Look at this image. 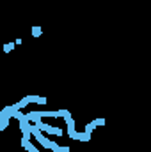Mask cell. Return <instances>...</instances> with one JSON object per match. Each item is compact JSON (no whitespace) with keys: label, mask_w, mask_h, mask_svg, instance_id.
<instances>
[{"label":"cell","mask_w":151,"mask_h":152,"mask_svg":"<svg viewBox=\"0 0 151 152\" xmlns=\"http://www.w3.org/2000/svg\"><path fill=\"white\" fill-rule=\"evenodd\" d=\"M13 119H16V120H21V119H25V115L21 113V112H14V113H13Z\"/></svg>","instance_id":"9c48e42d"},{"label":"cell","mask_w":151,"mask_h":152,"mask_svg":"<svg viewBox=\"0 0 151 152\" xmlns=\"http://www.w3.org/2000/svg\"><path fill=\"white\" fill-rule=\"evenodd\" d=\"M11 117H13V108L11 106L2 108V112H0V119H11Z\"/></svg>","instance_id":"7a4b0ae2"},{"label":"cell","mask_w":151,"mask_h":152,"mask_svg":"<svg viewBox=\"0 0 151 152\" xmlns=\"http://www.w3.org/2000/svg\"><path fill=\"white\" fill-rule=\"evenodd\" d=\"M57 112H59V119H60V117L64 119V117H68V115H70V112H68V110H57Z\"/></svg>","instance_id":"4fadbf2b"},{"label":"cell","mask_w":151,"mask_h":152,"mask_svg":"<svg viewBox=\"0 0 151 152\" xmlns=\"http://www.w3.org/2000/svg\"><path fill=\"white\" fill-rule=\"evenodd\" d=\"M46 133H48V135H53V136H60V135H62V129H59V127H52V126H50Z\"/></svg>","instance_id":"277c9868"},{"label":"cell","mask_w":151,"mask_h":152,"mask_svg":"<svg viewBox=\"0 0 151 152\" xmlns=\"http://www.w3.org/2000/svg\"><path fill=\"white\" fill-rule=\"evenodd\" d=\"M27 101L29 103H37L39 101V96H27Z\"/></svg>","instance_id":"7c38bea8"},{"label":"cell","mask_w":151,"mask_h":152,"mask_svg":"<svg viewBox=\"0 0 151 152\" xmlns=\"http://www.w3.org/2000/svg\"><path fill=\"white\" fill-rule=\"evenodd\" d=\"M41 32H43V28H41V27H32V35H34V37H39V35H41Z\"/></svg>","instance_id":"ba28073f"},{"label":"cell","mask_w":151,"mask_h":152,"mask_svg":"<svg viewBox=\"0 0 151 152\" xmlns=\"http://www.w3.org/2000/svg\"><path fill=\"white\" fill-rule=\"evenodd\" d=\"M13 48H14V42H7V44L4 46V51H6V53H9Z\"/></svg>","instance_id":"8fae6325"},{"label":"cell","mask_w":151,"mask_h":152,"mask_svg":"<svg viewBox=\"0 0 151 152\" xmlns=\"http://www.w3.org/2000/svg\"><path fill=\"white\" fill-rule=\"evenodd\" d=\"M21 147H23L25 150H29V152H39L32 143H30V140L29 138H21Z\"/></svg>","instance_id":"6da1fadb"},{"label":"cell","mask_w":151,"mask_h":152,"mask_svg":"<svg viewBox=\"0 0 151 152\" xmlns=\"http://www.w3.org/2000/svg\"><path fill=\"white\" fill-rule=\"evenodd\" d=\"M9 126V119H0V131H6Z\"/></svg>","instance_id":"5b68a950"},{"label":"cell","mask_w":151,"mask_h":152,"mask_svg":"<svg viewBox=\"0 0 151 152\" xmlns=\"http://www.w3.org/2000/svg\"><path fill=\"white\" fill-rule=\"evenodd\" d=\"M89 140H91V133H87V131L80 133V142H89Z\"/></svg>","instance_id":"8992f818"},{"label":"cell","mask_w":151,"mask_h":152,"mask_svg":"<svg viewBox=\"0 0 151 152\" xmlns=\"http://www.w3.org/2000/svg\"><path fill=\"white\" fill-rule=\"evenodd\" d=\"M68 135H70V138H73V140H80V133H77V131H70Z\"/></svg>","instance_id":"30bf717a"},{"label":"cell","mask_w":151,"mask_h":152,"mask_svg":"<svg viewBox=\"0 0 151 152\" xmlns=\"http://www.w3.org/2000/svg\"><path fill=\"white\" fill-rule=\"evenodd\" d=\"M94 124H96V127L98 126H105V119H94Z\"/></svg>","instance_id":"5bb4252c"},{"label":"cell","mask_w":151,"mask_h":152,"mask_svg":"<svg viewBox=\"0 0 151 152\" xmlns=\"http://www.w3.org/2000/svg\"><path fill=\"white\" fill-rule=\"evenodd\" d=\"M64 120H66V124H68V133L70 131H75V119L71 117V113L68 117H64Z\"/></svg>","instance_id":"3957f363"},{"label":"cell","mask_w":151,"mask_h":152,"mask_svg":"<svg viewBox=\"0 0 151 152\" xmlns=\"http://www.w3.org/2000/svg\"><path fill=\"white\" fill-rule=\"evenodd\" d=\"M94 127H96V124H94V120H93V122H89V124H85V131H87V133H93Z\"/></svg>","instance_id":"52a82bcc"},{"label":"cell","mask_w":151,"mask_h":152,"mask_svg":"<svg viewBox=\"0 0 151 152\" xmlns=\"http://www.w3.org/2000/svg\"><path fill=\"white\" fill-rule=\"evenodd\" d=\"M37 104H46V97H39V101H37Z\"/></svg>","instance_id":"9a60e30c"}]
</instances>
